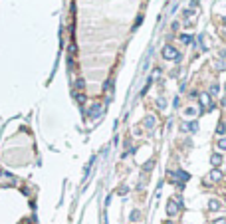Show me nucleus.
I'll return each instance as SVG.
<instances>
[{
	"label": "nucleus",
	"mask_w": 226,
	"mask_h": 224,
	"mask_svg": "<svg viewBox=\"0 0 226 224\" xmlns=\"http://www.w3.org/2000/svg\"><path fill=\"white\" fill-rule=\"evenodd\" d=\"M177 212H179V204H177V200H169L167 202V214H169V216H175Z\"/></svg>",
	"instance_id": "nucleus-3"
},
{
	"label": "nucleus",
	"mask_w": 226,
	"mask_h": 224,
	"mask_svg": "<svg viewBox=\"0 0 226 224\" xmlns=\"http://www.w3.org/2000/svg\"><path fill=\"white\" fill-rule=\"evenodd\" d=\"M184 113H186V115H194V113H196V109H194V107H189Z\"/></svg>",
	"instance_id": "nucleus-17"
},
{
	"label": "nucleus",
	"mask_w": 226,
	"mask_h": 224,
	"mask_svg": "<svg viewBox=\"0 0 226 224\" xmlns=\"http://www.w3.org/2000/svg\"><path fill=\"white\" fill-rule=\"evenodd\" d=\"M218 89H220V87H218V83H212V85H210V93H212V95H216Z\"/></svg>",
	"instance_id": "nucleus-13"
},
{
	"label": "nucleus",
	"mask_w": 226,
	"mask_h": 224,
	"mask_svg": "<svg viewBox=\"0 0 226 224\" xmlns=\"http://www.w3.org/2000/svg\"><path fill=\"white\" fill-rule=\"evenodd\" d=\"M78 87H79V89H83V87H85V81H83V79H78Z\"/></svg>",
	"instance_id": "nucleus-18"
},
{
	"label": "nucleus",
	"mask_w": 226,
	"mask_h": 224,
	"mask_svg": "<svg viewBox=\"0 0 226 224\" xmlns=\"http://www.w3.org/2000/svg\"><path fill=\"white\" fill-rule=\"evenodd\" d=\"M218 149H222V151H226V137H222V139L218 141Z\"/></svg>",
	"instance_id": "nucleus-11"
},
{
	"label": "nucleus",
	"mask_w": 226,
	"mask_h": 224,
	"mask_svg": "<svg viewBox=\"0 0 226 224\" xmlns=\"http://www.w3.org/2000/svg\"><path fill=\"white\" fill-rule=\"evenodd\" d=\"M135 220H139V210H133V212H131V222H135Z\"/></svg>",
	"instance_id": "nucleus-14"
},
{
	"label": "nucleus",
	"mask_w": 226,
	"mask_h": 224,
	"mask_svg": "<svg viewBox=\"0 0 226 224\" xmlns=\"http://www.w3.org/2000/svg\"><path fill=\"white\" fill-rule=\"evenodd\" d=\"M212 224H226V218H216Z\"/></svg>",
	"instance_id": "nucleus-19"
},
{
	"label": "nucleus",
	"mask_w": 226,
	"mask_h": 224,
	"mask_svg": "<svg viewBox=\"0 0 226 224\" xmlns=\"http://www.w3.org/2000/svg\"><path fill=\"white\" fill-rule=\"evenodd\" d=\"M181 40L184 42V44H191V36H186V34H182V36H181Z\"/></svg>",
	"instance_id": "nucleus-16"
},
{
	"label": "nucleus",
	"mask_w": 226,
	"mask_h": 224,
	"mask_svg": "<svg viewBox=\"0 0 226 224\" xmlns=\"http://www.w3.org/2000/svg\"><path fill=\"white\" fill-rule=\"evenodd\" d=\"M153 165H155V163H153V161H149V163H145V165H143V169H145V171H151V169H153Z\"/></svg>",
	"instance_id": "nucleus-15"
},
{
	"label": "nucleus",
	"mask_w": 226,
	"mask_h": 224,
	"mask_svg": "<svg viewBox=\"0 0 226 224\" xmlns=\"http://www.w3.org/2000/svg\"><path fill=\"white\" fill-rule=\"evenodd\" d=\"M99 113H101V105H99V103H97V105H93V107H91L89 115H91V117H97V115H99Z\"/></svg>",
	"instance_id": "nucleus-8"
},
{
	"label": "nucleus",
	"mask_w": 226,
	"mask_h": 224,
	"mask_svg": "<svg viewBox=\"0 0 226 224\" xmlns=\"http://www.w3.org/2000/svg\"><path fill=\"white\" fill-rule=\"evenodd\" d=\"M216 133H218V135H226V123H218V127H216Z\"/></svg>",
	"instance_id": "nucleus-9"
},
{
	"label": "nucleus",
	"mask_w": 226,
	"mask_h": 224,
	"mask_svg": "<svg viewBox=\"0 0 226 224\" xmlns=\"http://www.w3.org/2000/svg\"><path fill=\"white\" fill-rule=\"evenodd\" d=\"M210 163H212V165H214V167H218V165H220V163H222V157H220V155H218V153H214V155H212V157H210Z\"/></svg>",
	"instance_id": "nucleus-7"
},
{
	"label": "nucleus",
	"mask_w": 226,
	"mask_h": 224,
	"mask_svg": "<svg viewBox=\"0 0 226 224\" xmlns=\"http://www.w3.org/2000/svg\"><path fill=\"white\" fill-rule=\"evenodd\" d=\"M214 67H216V69H218V71H222V69H226L224 62H216V64H214Z\"/></svg>",
	"instance_id": "nucleus-12"
},
{
	"label": "nucleus",
	"mask_w": 226,
	"mask_h": 224,
	"mask_svg": "<svg viewBox=\"0 0 226 224\" xmlns=\"http://www.w3.org/2000/svg\"><path fill=\"white\" fill-rule=\"evenodd\" d=\"M165 224H173V222H171V220H167V222H165Z\"/></svg>",
	"instance_id": "nucleus-20"
},
{
	"label": "nucleus",
	"mask_w": 226,
	"mask_h": 224,
	"mask_svg": "<svg viewBox=\"0 0 226 224\" xmlns=\"http://www.w3.org/2000/svg\"><path fill=\"white\" fill-rule=\"evenodd\" d=\"M204 109H214V103L210 101V93H200V111Z\"/></svg>",
	"instance_id": "nucleus-2"
},
{
	"label": "nucleus",
	"mask_w": 226,
	"mask_h": 224,
	"mask_svg": "<svg viewBox=\"0 0 226 224\" xmlns=\"http://www.w3.org/2000/svg\"><path fill=\"white\" fill-rule=\"evenodd\" d=\"M163 58H165V60H171V62H177V60H181V54H179L177 48L165 46V48H163Z\"/></svg>",
	"instance_id": "nucleus-1"
},
{
	"label": "nucleus",
	"mask_w": 226,
	"mask_h": 224,
	"mask_svg": "<svg viewBox=\"0 0 226 224\" xmlns=\"http://www.w3.org/2000/svg\"><path fill=\"white\" fill-rule=\"evenodd\" d=\"M220 179H222V173H220L218 169H214V171L208 175V179H206V184H208V182H216V180H220Z\"/></svg>",
	"instance_id": "nucleus-4"
},
{
	"label": "nucleus",
	"mask_w": 226,
	"mask_h": 224,
	"mask_svg": "<svg viewBox=\"0 0 226 224\" xmlns=\"http://www.w3.org/2000/svg\"><path fill=\"white\" fill-rule=\"evenodd\" d=\"M208 210H220V202L214 200V198H210V200H208Z\"/></svg>",
	"instance_id": "nucleus-6"
},
{
	"label": "nucleus",
	"mask_w": 226,
	"mask_h": 224,
	"mask_svg": "<svg viewBox=\"0 0 226 224\" xmlns=\"http://www.w3.org/2000/svg\"><path fill=\"white\" fill-rule=\"evenodd\" d=\"M155 123H157V121H155V117H153V115H147V117H145V121H143V125H145L147 129H153Z\"/></svg>",
	"instance_id": "nucleus-5"
},
{
	"label": "nucleus",
	"mask_w": 226,
	"mask_h": 224,
	"mask_svg": "<svg viewBox=\"0 0 226 224\" xmlns=\"http://www.w3.org/2000/svg\"><path fill=\"white\" fill-rule=\"evenodd\" d=\"M165 105H167V101L163 99V97H159V99H157V107H159V109H165Z\"/></svg>",
	"instance_id": "nucleus-10"
}]
</instances>
